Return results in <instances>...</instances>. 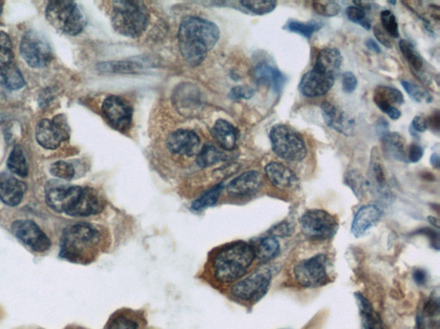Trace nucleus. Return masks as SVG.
I'll use <instances>...</instances> for the list:
<instances>
[{
  "label": "nucleus",
  "mask_w": 440,
  "mask_h": 329,
  "mask_svg": "<svg viewBox=\"0 0 440 329\" xmlns=\"http://www.w3.org/2000/svg\"><path fill=\"white\" fill-rule=\"evenodd\" d=\"M69 135L70 130L63 115H58L52 120L42 119L37 126V141L44 149L53 150L59 148L60 143L67 140Z\"/></svg>",
  "instance_id": "nucleus-11"
},
{
  "label": "nucleus",
  "mask_w": 440,
  "mask_h": 329,
  "mask_svg": "<svg viewBox=\"0 0 440 329\" xmlns=\"http://www.w3.org/2000/svg\"><path fill=\"white\" fill-rule=\"evenodd\" d=\"M212 135L223 149L231 151L236 147L238 131L236 128L226 120H217L212 127Z\"/></svg>",
  "instance_id": "nucleus-26"
},
{
  "label": "nucleus",
  "mask_w": 440,
  "mask_h": 329,
  "mask_svg": "<svg viewBox=\"0 0 440 329\" xmlns=\"http://www.w3.org/2000/svg\"><path fill=\"white\" fill-rule=\"evenodd\" d=\"M11 230L19 240L37 253H44L51 246L48 236L32 220H16L11 224Z\"/></svg>",
  "instance_id": "nucleus-13"
},
{
  "label": "nucleus",
  "mask_w": 440,
  "mask_h": 329,
  "mask_svg": "<svg viewBox=\"0 0 440 329\" xmlns=\"http://www.w3.org/2000/svg\"><path fill=\"white\" fill-rule=\"evenodd\" d=\"M312 7L316 13L327 18L335 17L341 11V6L334 1H316L312 3Z\"/></svg>",
  "instance_id": "nucleus-45"
},
{
  "label": "nucleus",
  "mask_w": 440,
  "mask_h": 329,
  "mask_svg": "<svg viewBox=\"0 0 440 329\" xmlns=\"http://www.w3.org/2000/svg\"><path fill=\"white\" fill-rule=\"evenodd\" d=\"M240 4L250 13L259 15L272 13L277 6L276 1H241Z\"/></svg>",
  "instance_id": "nucleus-41"
},
{
  "label": "nucleus",
  "mask_w": 440,
  "mask_h": 329,
  "mask_svg": "<svg viewBox=\"0 0 440 329\" xmlns=\"http://www.w3.org/2000/svg\"><path fill=\"white\" fill-rule=\"evenodd\" d=\"M413 278L417 285L423 286L427 283V274L426 271L423 269H415L413 273Z\"/></svg>",
  "instance_id": "nucleus-54"
},
{
  "label": "nucleus",
  "mask_w": 440,
  "mask_h": 329,
  "mask_svg": "<svg viewBox=\"0 0 440 329\" xmlns=\"http://www.w3.org/2000/svg\"><path fill=\"white\" fill-rule=\"evenodd\" d=\"M200 140L195 131L179 130L169 135L167 147L172 153L179 156H193L199 153Z\"/></svg>",
  "instance_id": "nucleus-16"
},
{
  "label": "nucleus",
  "mask_w": 440,
  "mask_h": 329,
  "mask_svg": "<svg viewBox=\"0 0 440 329\" xmlns=\"http://www.w3.org/2000/svg\"><path fill=\"white\" fill-rule=\"evenodd\" d=\"M7 166L11 173L19 177L28 176L29 168L24 152L19 146L15 147L7 160Z\"/></svg>",
  "instance_id": "nucleus-34"
},
{
  "label": "nucleus",
  "mask_w": 440,
  "mask_h": 329,
  "mask_svg": "<svg viewBox=\"0 0 440 329\" xmlns=\"http://www.w3.org/2000/svg\"><path fill=\"white\" fill-rule=\"evenodd\" d=\"M82 191L83 188L79 187L49 184L46 189V202L53 211L67 214L75 206Z\"/></svg>",
  "instance_id": "nucleus-14"
},
{
  "label": "nucleus",
  "mask_w": 440,
  "mask_h": 329,
  "mask_svg": "<svg viewBox=\"0 0 440 329\" xmlns=\"http://www.w3.org/2000/svg\"><path fill=\"white\" fill-rule=\"evenodd\" d=\"M358 80L354 73L347 72L342 76V88L347 94H351L356 90Z\"/></svg>",
  "instance_id": "nucleus-47"
},
{
  "label": "nucleus",
  "mask_w": 440,
  "mask_h": 329,
  "mask_svg": "<svg viewBox=\"0 0 440 329\" xmlns=\"http://www.w3.org/2000/svg\"><path fill=\"white\" fill-rule=\"evenodd\" d=\"M3 2H0V15L2 13Z\"/></svg>",
  "instance_id": "nucleus-62"
},
{
  "label": "nucleus",
  "mask_w": 440,
  "mask_h": 329,
  "mask_svg": "<svg viewBox=\"0 0 440 329\" xmlns=\"http://www.w3.org/2000/svg\"><path fill=\"white\" fill-rule=\"evenodd\" d=\"M254 90L252 88L245 86H238L233 88L231 91V98L235 100L239 99H250L254 95Z\"/></svg>",
  "instance_id": "nucleus-49"
},
{
  "label": "nucleus",
  "mask_w": 440,
  "mask_h": 329,
  "mask_svg": "<svg viewBox=\"0 0 440 329\" xmlns=\"http://www.w3.org/2000/svg\"><path fill=\"white\" fill-rule=\"evenodd\" d=\"M288 232L289 227L287 224H280L279 226L273 227L272 234L273 236H280V237H283V236L288 235Z\"/></svg>",
  "instance_id": "nucleus-56"
},
{
  "label": "nucleus",
  "mask_w": 440,
  "mask_h": 329,
  "mask_svg": "<svg viewBox=\"0 0 440 329\" xmlns=\"http://www.w3.org/2000/svg\"><path fill=\"white\" fill-rule=\"evenodd\" d=\"M430 162L432 166H434L436 168H439V156L437 153L432 154Z\"/></svg>",
  "instance_id": "nucleus-59"
},
{
  "label": "nucleus",
  "mask_w": 440,
  "mask_h": 329,
  "mask_svg": "<svg viewBox=\"0 0 440 329\" xmlns=\"http://www.w3.org/2000/svg\"><path fill=\"white\" fill-rule=\"evenodd\" d=\"M141 68V65L132 61L103 62L98 65L100 71L110 73H134Z\"/></svg>",
  "instance_id": "nucleus-36"
},
{
  "label": "nucleus",
  "mask_w": 440,
  "mask_h": 329,
  "mask_svg": "<svg viewBox=\"0 0 440 329\" xmlns=\"http://www.w3.org/2000/svg\"><path fill=\"white\" fill-rule=\"evenodd\" d=\"M399 48L410 67L416 72H420L423 67L424 61L422 57L416 51L415 46H413L411 42L406 40H401Z\"/></svg>",
  "instance_id": "nucleus-37"
},
{
  "label": "nucleus",
  "mask_w": 440,
  "mask_h": 329,
  "mask_svg": "<svg viewBox=\"0 0 440 329\" xmlns=\"http://www.w3.org/2000/svg\"><path fill=\"white\" fill-rule=\"evenodd\" d=\"M224 189V184H219L215 185L214 187L208 189L204 194L200 196L198 199H196L192 204L193 210L195 211H200L205 210L212 206H214L217 203L220 195Z\"/></svg>",
  "instance_id": "nucleus-35"
},
{
  "label": "nucleus",
  "mask_w": 440,
  "mask_h": 329,
  "mask_svg": "<svg viewBox=\"0 0 440 329\" xmlns=\"http://www.w3.org/2000/svg\"><path fill=\"white\" fill-rule=\"evenodd\" d=\"M374 102L375 104L385 103L395 107V105H401L404 102V98L401 92L395 88L380 86L374 93Z\"/></svg>",
  "instance_id": "nucleus-33"
},
{
  "label": "nucleus",
  "mask_w": 440,
  "mask_h": 329,
  "mask_svg": "<svg viewBox=\"0 0 440 329\" xmlns=\"http://www.w3.org/2000/svg\"><path fill=\"white\" fill-rule=\"evenodd\" d=\"M26 185L6 173H0V199L10 207H16L22 202Z\"/></svg>",
  "instance_id": "nucleus-21"
},
{
  "label": "nucleus",
  "mask_w": 440,
  "mask_h": 329,
  "mask_svg": "<svg viewBox=\"0 0 440 329\" xmlns=\"http://www.w3.org/2000/svg\"><path fill=\"white\" fill-rule=\"evenodd\" d=\"M342 64V55L337 48H325L318 53L315 69L333 76L339 74Z\"/></svg>",
  "instance_id": "nucleus-25"
},
{
  "label": "nucleus",
  "mask_w": 440,
  "mask_h": 329,
  "mask_svg": "<svg viewBox=\"0 0 440 329\" xmlns=\"http://www.w3.org/2000/svg\"><path fill=\"white\" fill-rule=\"evenodd\" d=\"M20 53L26 63L32 68L47 67L53 57L48 41L34 30L28 31L22 36Z\"/></svg>",
  "instance_id": "nucleus-9"
},
{
  "label": "nucleus",
  "mask_w": 440,
  "mask_h": 329,
  "mask_svg": "<svg viewBox=\"0 0 440 329\" xmlns=\"http://www.w3.org/2000/svg\"><path fill=\"white\" fill-rule=\"evenodd\" d=\"M110 18L114 29L129 38L141 36L149 25L148 10L142 1L112 2Z\"/></svg>",
  "instance_id": "nucleus-4"
},
{
  "label": "nucleus",
  "mask_w": 440,
  "mask_h": 329,
  "mask_svg": "<svg viewBox=\"0 0 440 329\" xmlns=\"http://www.w3.org/2000/svg\"><path fill=\"white\" fill-rule=\"evenodd\" d=\"M271 280V270L261 268L235 284L231 293L238 300L257 302L268 292Z\"/></svg>",
  "instance_id": "nucleus-10"
},
{
  "label": "nucleus",
  "mask_w": 440,
  "mask_h": 329,
  "mask_svg": "<svg viewBox=\"0 0 440 329\" xmlns=\"http://www.w3.org/2000/svg\"><path fill=\"white\" fill-rule=\"evenodd\" d=\"M253 249L256 258L261 261H269L279 254L280 247L276 238L266 237L259 240Z\"/></svg>",
  "instance_id": "nucleus-31"
},
{
  "label": "nucleus",
  "mask_w": 440,
  "mask_h": 329,
  "mask_svg": "<svg viewBox=\"0 0 440 329\" xmlns=\"http://www.w3.org/2000/svg\"><path fill=\"white\" fill-rule=\"evenodd\" d=\"M254 76H256L258 83L268 85L276 93H280L283 90L285 83H287V77L283 73L267 63L257 65V68L254 69Z\"/></svg>",
  "instance_id": "nucleus-24"
},
{
  "label": "nucleus",
  "mask_w": 440,
  "mask_h": 329,
  "mask_svg": "<svg viewBox=\"0 0 440 329\" xmlns=\"http://www.w3.org/2000/svg\"><path fill=\"white\" fill-rule=\"evenodd\" d=\"M360 311L362 329H384L380 315L374 311L373 304L361 293L355 294Z\"/></svg>",
  "instance_id": "nucleus-28"
},
{
  "label": "nucleus",
  "mask_w": 440,
  "mask_h": 329,
  "mask_svg": "<svg viewBox=\"0 0 440 329\" xmlns=\"http://www.w3.org/2000/svg\"><path fill=\"white\" fill-rule=\"evenodd\" d=\"M325 255L318 254L297 263L293 269L297 283L306 288H316L329 282Z\"/></svg>",
  "instance_id": "nucleus-7"
},
{
  "label": "nucleus",
  "mask_w": 440,
  "mask_h": 329,
  "mask_svg": "<svg viewBox=\"0 0 440 329\" xmlns=\"http://www.w3.org/2000/svg\"><path fill=\"white\" fill-rule=\"evenodd\" d=\"M335 80V76L312 69L301 79L299 90L308 98H320L330 91Z\"/></svg>",
  "instance_id": "nucleus-15"
},
{
  "label": "nucleus",
  "mask_w": 440,
  "mask_h": 329,
  "mask_svg": "<svg viewBox=\"0 0 440 329\" xmlns=\"http://www.w3.org/2000/svg\"><path fill=\"white\" fill-rule=\"evenodd\" d=\"M438 297H431L429 300L427 301L426 304V307H425V313L428 316H434L437 315L439 309V303Z\"/></svg>",
  "instance_id": "nucleus-52"
},
{
  "label": "nucleus",
  "mask_w": 440,
  "mask_h": 329,
  "mask_svg": "<svg viewBox=\"0 0 440 329\" xmlns=\"http://www.w3.org/2000/svg\"><path fill=\"white\" fill-rule=\"evenodd\" d=\"M219 34L214 22L195 17L184 18L179 31L181 56L192 67L202 64L208 52L217 44Z\"/></svg>",
  "instance_id": "nucleus-1"
},
{
  "label": "nucleus",
  "mask_w": 440,
  "mask_h": 329,
  "mask_svg": "<svg viewBox=\"0 0 440 329\" xmlns=\"http://www.w3.org/2000/svg\"><path fill=\"white\" fill-rule=\"evenodd\" d=\"M103 208V201L98 192L93 189L83 188L79 199L67 215L75 217H86L99 214Z\"/></svg>",
  "instance_id": "nucleus-18"
},
{
  "label": "nucleus",
  "mask_w": 440,
  "mask_h": 329,
  "mask_svg": "<svg viewBox=\"0 0 440 329\" xmlns=\"http://www.w3.org/2000/svg\"><path fill=\"white\" fill-rule=\"evenodd\" d=\"M382 26H383L385 32L389 36L397 38L399 37V26L397 22L395 15L391 11H383L380 14Z\"/></svg>",
  "instance_id": "nucleus-43"
},
{
  "label": "nucleus",
  "mask_w": 440,
  "mask_h": 329,
  "mask_svg": "<svg viewBox=\"0 0 440 329\" xmlns=\"http://www.w3.org/2000/svg\"><path fill=\"white\" fill-rule=\"evenodd\" d=\"M376 105L392 119L396 120L401 118V112L399 109H397L396 107L387 105V104L384 103H377Z\"/></svg>",
  "instance_id": "nucleus-51"
},
{
  "label": "nucleus",
  "mask_w": 440,
  "mask_h": 329,
  "mask_svg": "<svg viewBox=\"0 0 440 329\" xmlns=\"http://www.w3.org/2000/svg\"><path fill=\"white\" fill-rule=\"evenodd\" d=\"M389 125L388 122L384 119H381L377 123V135H380V137H383L385 134L389 133Z\"/></svg>",
  "instance_id": "nucleus-55"
},
{
  "label": "nucleus",
  "mask_w": 440,
  "mask_h": 329,
  "mask_svg": "<svg viewBox=\"0 0 440 329\" xmlns=\"http://www.w3.org/2000/svg\"><path fill=\"white\" fill-rule=\"evenodd\" d=\"M415 329H425L424 321L422 316H419L417 318Z\"/></svg>",
  "instance_id": "nucleus-60"
},
{
  "label": "nucleus",
  "mask_w": 440,
  "mask_h": 329,
  "mask_svg": "<svg viewBox=\"0 0 440 329\" xmlns=\"http://www.w3.org/2000/svg\"><path fill=\"white\" fill-rule=\"evenodd\" d=\"M13 43L8 34L0 32V69L13 63Z\"/></svg>",
  "instance_id": "nucleus-39"
},
{
  "label": "nucleus",
  "mask_w": 440,
  "mask_h": 329,
  "mask_svg": "<svg viewBox=\"0 0 440 329\" xmlns=\"http://www.w3.org/2000/svg\"><path fill=\"white\" fill-rule=\"evenodd\" d=\"M423 154L424 149L422 147L417 145V143H413V145L409 146L407 153V159L408 161L413 162V163H416V162L422 160Z\"/></svg>",
  "instance_id": "nucleus-48"
},
{
  "label": "nucleus",
  "mask_w": 440,
  "mask_h": 329,
  "mask_svg": "<svg viewBox=\"0 0 440 329\" xmlns=\"http://www.w3.org/2000/svg\"><path fill=\"white\" fill-rule=\"evenodd\" d=\"M365 45L366 46H368V48L370 50V51H373L376 53H381V48H380V46H378L375 41L372 40V39H369V40L366 41Z\"/></svg>",
  "instance_id": "nucleus-57"
},
{
  "label": "nucleus",
  "mask_w": 440,
  "mask_h": 329,
  "mask_svg": "<svg viewBox=\"0 0 440 329\" xmlns=\"http://www.w3.org/2000/svg\"><path fill=\"white\" fill-rule=\"evenodd\" d=\"M374 34L377 40L380 42L382 45L386 46V48H392L393 46L391 38L387 33L384 32L383 29H381L380 26H376L373 29Z\"/></svg>",
  "instance_id": "nucleus-50"
},
{
  "label": "nucleus",
  "mask_w": 440,
  "mask_h": 329,
  "mask_svg": "<svg viewBox=\"0 0 440 329\" xmlns=\"http://www.w3.org/2000/svg\"><path fill=\"white\" fill-rule=\"evenodd\" d=\"M65 329H87V328H84L83 327H79V326H76V325H72V326H68L67 328Z\"/></svg>",
  "instance_id": "nucleus-61"
},
{
  "label": "nucleus",
  "mask_w": 440,
  "mask_h": 329,
  "mask_svg": "<svg viewBox=\"0 0 440 329\" xmlns=\"http://www.w3.org/2000/svg\"><path fill=\"white\" fill-rule=\"evenodd\" d=\"M273 153L284 161L298 162L307 156L306 142L298 131L285 125H277L270 131Z\"/></svg>",
  "instance_id": "nucleus-6"
},
{
  "label": "nucleus",
  "mask_w": 440,
  "mask_h": 329,
  "mask_svg": "<svg viewBox=\"0 0 440 329\" xmlns=\"http://www.w3.org/2000/svg\"><path fill=\"white\" fill-rule=\"evenodd\" d=\"M50 173L58 179L71 180L75 175V168L65 161H57L50 166Z\"/></svg>",
  "instance_id": "nucleus-44"
},
{
  "label": "nucleus",
  "mask_w": 440,
  "mask_h": 329,
  "mask_svg": "<svg viewBox=\"0 0 440 329\" xmlns=\"http://www.w3.org/2000/svg\"><path fill=\"white\" fill-rule=\"evenodd\" d=\"M338 222L334 215L321 210H309L300 219L303 234L312 240H326L334 237L338 231Z\"/></svg>",
  "instance_id": "nucleus-8"
},
{
  "label": "nucleus",
  "mask_w": 440,
  "mask_h": 329,
  "mask_svg": "<svg viewBox=\"0 0 440 329\" xmlns=\"http://www.w3.org/2000/svg\"><path fill=\"white\" fill-rule=\"evenodd\" d=\"M428 126H432L435 128L436 130L439 129V112H436V114L431 116L429 121H428Z\"/></svg>",
  "instance_id": "nucleus-58"
},
{
  "label": "nucleus",
  "mask_w": 440,
  "mask_h": 329,
  "mask_svg": "<svg viewBox=\"0 0 440 329\" xmlns=\"http://www.w3.org/2000/svg\"><path fill=\"white\" fill-rule=\"evenodd\" d=\"M401 86L408 93V95L415 102L419 103L432 102L431 95L426 90H424L423 88L419 87L418 85L408 82V81H401Z\"/></svg>",
  "instance_id": "nucleus-42"
},
{
  "label": "nucleus",
  "mask_w": 440,
  "mask_h": 329,
  "mask_svg": "<svg viewBox=\"0 0 440 329\" xmlns=\"http://www.w3.org/2000/svg\"><path fill=\"white\" fill-rule=\"evenodd\" d=\"M145 325L144 316L130 311H122L112 315L105 329H143Z\"/></svg>",
  "instance_id": "nucleus-27"
},
{
  "label": "nucleus",
  "mask_w": 440,
  "mask_h": 329,
  "mask_svg": "<svg viewBox=\"0 0 440 329\" xmlns=\"http://www.w3.org/2000/svg\"><path fill=\"white\" fill-rule=\"evenodd\" d=\"M46 18L53 28L68 36H77L86 25L78 5L72 1H51L46 7Z\"/></svg>",
  "instance_id": "nucleus-5"
},
{
  "label": "nucleus",
  "mask_w": 440,
  "mask_h": 329,
  "mask_svg": "<svg viewBox=\"0 0 440 329\" xmlns=\"http://www.w3.org/2000/svg\"><path fill=\"white\" fill-rule=\"evenodd\" d=\"M345 183L352 189L354 194L358 199H361L366 187H369V183H365V180L357 171H349L347 173Z\"/></svg>",
  "instance_id": "nucleus-40"
},
{
  "label": "nucleus",
  "mask_w": 440,
  "mask_h": 329,
  "mask_svg": "<svg viewBox=\"0 0 440 329\" xmlns=\"http://www.w3.org/2000/svg\"><path fill=\"white\" fill-rule=\"evenodd\" d=\"M321 109L324 122L328 126L347 137L353 135L354 121L346 114L345 112L339 110L334 104L329 102H323Z\"/></svg>",
  "instance_id": "nucleus-17"
},
{
  "label": "nucleus",
  "mask_w": 440,
  "mask_h": 329,
  "mask_svg": "<svg viewBox=\"0 0 440 329\" xmlns=\"http://www.w3.org/2000/svg\"><path fill=\"white\" fill-rule=\"evenodd\" d=\"M381 139L383 142L384 149L389 156L400 161L406 162L408 161L407 151L405 148L406 143L400 134L388 133Z\"/></svg>",
  "instance_id": "nucleus-29"
},
{
  "label": "nucleus",
  "mask_w": 440,
  "mask_h": 329,
  "mask_svg": "<svg viewBox=\"0 0 440 329\" xmlns=\"http://www.w3.org/2000/svg\"><path fill=\"white\" fill-rule=\"evenodd\" d=\"M262 183L264 177L261 173L249 171L231 180L227 185L226 191L234 196H248L257 192L261 187Z\"/></svg>",
  "instance_id": "nucleus-22"
},
{
  "label": "nucleus",
  "mask_w": 440,
  "mask_h": 329,
  "mask_svg": "<svg viewBox=\"0 0 440 329\" xmlns=\"http://www.w3.org/2000/svg\"><path fill=\"white\" fill-rule=\"evenodd\" d=\"M322 28V23L311 21L302 22L299 21L291 20L285 26V29L290 32L299 34L300 36L310 39L316 31Z\"/></svg>",
  "instance_id": "nucleus-38"
},
{
  "label": "nucleus",
  "mask_w": 440,
  "mask_h": 329,
  "mask_svg": "<svg viewBox=\"0 0 440 329\" xmlns=\"http://www.w3.org/2000/svg\"><path fill=\"white\" fill-rule=\"evenodd\" d=\"M383 214L382 208L377 205H365L361 208L355 214L351 227L354 237L361 238L364 236L370 228L380 222Z\"/></svg>",
  "instance_id": "nucleus-19"
},
{
  "label": "nucleus",
  "mask_w": 440,
  "mask_h": 329,
  "mask_svg": "<svg viewBox=\"0 0 440 329\" xmlns=\"http://www.w3.org/2000/svg\"><path fill=\"white\" fill-rule=\"evenodd\" d=\"M265 173L273 187L280 191L293 189L299 185V180L296 174L280 162H270L266 166Z\"/></svg>",
  "instance_id": "nucleus-20"
},
{
  "label": "nucleus",
  "mask_w": 440,
  "mask_h": 329,
  "mask_svg": "<svg viewBox=\"0 0 440 329\" xmlns=\"http://www.w3.org/2000/svg\"><path fill=\"white\" fill-rule=\"evenodd\" d=\"M102 112L108 123L119 133H127L132 126L133 108L119 96L110 95L104 100Z\"/></svg>",
  "instance_id": "nucleus-12"
},
{
  "label": "nucleus",
  "mask_w": 440,
  "mask_h": 329,
  "mask_svg": "<svg viewBox=\"0 0 440 329\" xmlns=\"http://www.w3.org/2000/svg\"><path fill=\"white\" fill-rule=\"evenodd\" d=\"M347 18L351 22L358 23L363 28L369 30L370 29V23L366 18L365 11L356 6H349L346 11Z\"/></svg>",
  "instance_id": "nucleus-46"
},
{
  "label": "nucleus",
  "mask_w": 440,
  "mask_h": 329,
  "mask_svg": "<svg viewBox=\"0 0 440 329\" xmlns=\"http://www.w3.org/2000/svg\"><path fill=\"white\" fill-rule=\"evenodd\" d=\"M3 119H4V117H2V115H1V114H0V122H1V121H2Z\"/></svg>",
  "instance_id": "nucleus-63"
},
{
  "label": "nucleus",
  "mask_w": 440,
  "mask_h": 329,
  "mask_svg": "<svg viewBox=\"0 0 440 329\" xmlns=\"http://www.w3.org/2000/svg\"><path fill=\"white\" fill-rule=\"evenodd\" d=\"M100 243V232L90 224L65 228L61 237L60 257L75 262L90 260Z\"/></svg>",
  "instance_id": "nucleus-3"
},
{
  "label": "nucleus",
  "mask_w": 440,
  "mask_h": 329,
  "mask_svg": "<svg viewBox=\"0 0 440 329\" xmlns=\"http://www.w3.org/2000/svg\"><path fill=\"white\" fill-rule=\"evenodd\" d=\"M428 120L422 116H416L412 121V127L417 133H424L428 128Z\"/></svg>",
  "instance_id": "nucleus-53"
},
{
  "label": "nucleus",
  "mask_w": 440,
  "mask_h": 329,
  "mask_svg": "<svg viewBox=\"0 0 440 329\" xmlns=\"http://www.w3.org/2000/svg\"><path fill=\"white\" fill-rule=\"evenodd\" d=\"M226 160V156L225 154L219 151L215 146L208 145L207 143L197 154L196 163L200 168H205Z\"/></svg>",
  "instance_id": "nucleus-32"
},
{
  "label": "nucleus",
  "mask_w": 440,
  "mask_h": 329,
  "mask_svg": "<svg viewBox=\"0 0 440 329\" xmlns=\"http://www.w3.org/2000/svg\"><path fill=\"white\" fill-rule=\"evenodd\" d=\"M25 85L24 76L13 63L0 69V86L9 90H18Z\"/></svg>",
  "instance_id": "nucleus-30"
},
{
  "label": "nucleus",
  "mask_w": 440,
  "mask_h": 329,
  "mask_svg": "<svg viewBox=\"0 0 440 329\" xmlns=\"http://www.w3.org/2000/svg\"><path fill=\"white\" fill-rule=\"evenodd\" d=\"M370 183L374 193L384 203H391L393 199L392 192L386 180L385 172L383 166L380 161H373L370 165Z\"/></svg>",
  "instance_id": "nucleus-23"
},
{
  "label": "nucleus",
  "mask_w": 440,
  "mask_h": 329,
  "mask_svg": "<svg viewBox=\"0 0 440 329\" xmlns=\"http://www.w3.org/2000/svg\"><path fill=\"white\" fill-rule=\"evenodd\" d=\"M256 255L253 246L245 242H236L222 248L212 259L214 276L221 283H231L245 276Z\"/></svg>",
  "instance_id": "nucleus-2"
}]
</instances>
